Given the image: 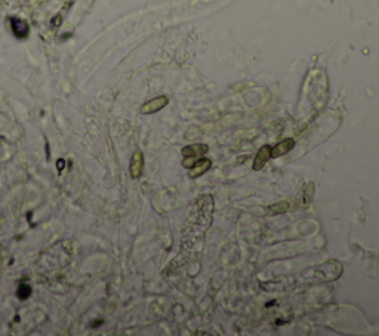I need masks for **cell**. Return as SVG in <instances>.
<instances>
[{
  "label": "cell",
  "instance_id": "cell-1",
  "mask_svg": "<svg viewBox=\"0 0 379 336\" xmlns=\"http://www.w3.org/2000/svg\"><path fill=\"white\" fill-rule=\"evenodd\" d=\"M11 28H12V33L15 34V37H18V39H25L30 33V27H28L27 21L20 20V18H11Z\"/></svg>",
  "mask_w": 379,
  "mask_h": 336
},
{
  "label": "cell",
  "instance_id": "cell-4",
  "mask_svg": "<svg viewBox=\"0 0 379 336\" xmlns=\"http://www.w3.org/2000/svg\"><path fill=\"white\" fill-rule=\"evenodd\" d=\"M142 167H144V156H142V153H141V151H137V153L132 156L131 167H129L132 178H138V177H141V174H142Z\"/></svg>",
  "mask_w": 379,
  "mask_h": 336
},
{
  "label": "cell",
  "instance_id": "cell-9",
  "mask_svg": "<svg viewBox=\"0 0 379 336\" xmlns=\"http://www.w3.org/2000/svg\"><path fill=\"white\" fill-rule=\"evenodd\" d=\"M31 292H33L31 287L24 283V284H21V286L18 287V292H17V293H18V298H20V299H27V298H30Z\"/></svg>",
  "mask_w": 379,
  "mask_h": 336
},
{
  "label": "cell",
  "instance_id": "cell-8",
  "mask_svg": "<svg viewBox=\"0 0 379 336\" xmlns=\"http://www.w3.org/2000/svg\"><path fill=\"white\" fill-rule=\"evenodd\" d=\"M207 151V145L204 144H197V145H188L185 148H182V154L187 156H193V157H199L201 154H204Z\"/></svg>",
  "mask_w": 379,
  "mask_h": 336
},
{
  "label": "cell",
  "instance_id": "cell-7",
  "mask_svg": "<svg viewBox=\"0 0 379 336\" xmlns=\"http://www.w3.org/2000/svg\"><path fill=\"white\" fill-rule=\"evenodd\" d=\"M313 191H314V184L313 182L308 184L307 187H304L302 193L298 196V206H302V207L308 206L311 198H313Z\"/></svg>",
  "mask_w": 379,
  "mask_h": 336
},
{
  "label": "cell",
  "instance_id": "cell-5",
  "mask_svg": "<svg viewBox=\"0 0 379 336\" xmlns=\"http://www.w3.org/2000/svg\"><path fill=\"white\" fill-rule=\"evenodd\" d=\"M295 147V141L290 139V138H286L283 141H280L273 150H271V157H279V156H283L286 153H289L292 148Z\"/></svg>",
  "mask_w": 379,
  "mask_h": 336
},
{
  "label": "cell",
  "instance_id": "cell-3",
  "mask_svg": "<svg viewBox=\"0 0 379 336\" xmlns=\"http://www.w3.org/2000/svg\"><path fill=\"white\" fill-rule=\"evenodd\" d=\"M166 104H167V98H166V97L154 98V99L148 101L147 104H144V105L141 107V113H142V114H151V113H156V111H159L160 108H163Z\"/></svg>",
  "mask_w": 379,
  "mask_h": 336
},
{
  "label": "cell",
  "instance_id": "cell-6",
  "mask_svg": "<svg viewBox=\"0 0 379 336\" xmlns=\"http://www.w3.org/2000/svg\"><path fill=\"white\" fill-rule=\"evenodd\" d=\"M210 167V160L207 158H201L199 160L197 163L193 164V167L190 169V178H197V177H201L203 174L207 172V169Z\"/></svg>",
  "mask_w": 379,
  "mask_h": 336
},
{
  "label": "cell",
  "instance_id": "cell-2",
  "mask_svg": "<svg viewBox=\"0 0 379 336\" xmlns=\"http://www.w3.org/2000/svg\"><path fill=\"white\" fill-rule=\"evenodd\" d=\"M271 147L270 145H264V147H261L259 148V151L257 153V156H255V161H254V169L255 171H261L262 167L265 166V163L270 160V157H271Z\"/></svg>",
  "mask_w": 379,
  "mask_h": 336
},
{
  "label": "cell",
  "instance_id": "cell-10",
  "mask_svg": "<svg viewBox=\"0 0 379 336\" xmlns=\"http://www.w3.org/2000/svg\"><path fill=\"white\" fill-rule=\"evenodd\" d=\"M287 209H289V201H287V200H283V201H280L279 204L271 206V207H270V211H271V214H279V212H284V211H287Z\"/></svg>",
  "mask_w": 379,
  "mask_h": 336
}]
</instances>
